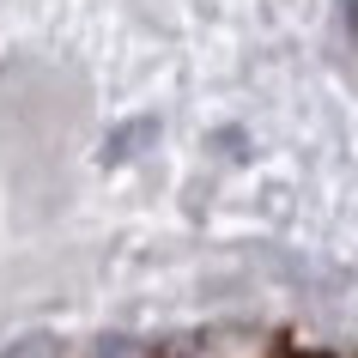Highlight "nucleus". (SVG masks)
<instances>
[{"label":"nucleus","instance_id":"nucleus-1","mask_svg":"<svg viewBox=\"0 0 358 358\" xmlns=\"http://www.w3.org/2000/svg\"><path fill=\"white\" fill-rule=\"evenodd\" d=\"M346 24H352V31H358V0H346Z\"/></svg>","mask_w":358,"mask_h":358}]
</instances>
